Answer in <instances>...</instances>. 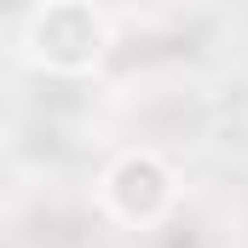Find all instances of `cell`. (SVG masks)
Masks as SVG:
<instances>
[{"label":"cell","mask_w":248,"mask_h":248,"mask_svg":"<svg viewBox=\"0 0 248 248\" xmlns=\"http://www.w3.org/2000/svg\"><path fill=\"white\" fill-rule=\"evenodd\" d=\"M35 52L52 58L58 69H81V63H93V52H98V23L81 6H52L35 23Z\"/></svg>","instance_id":"1"},{"label":"cell","mask_w":248,"mask_h":248,"mask_svg":"<svg viewBox=\"0 0 248 248\" xmlns=\"http://www.w3.org/2000/svg\"><path fill=\"white\" fill-rule=\"evenodd\" d=\"M168 196H173V185H168V173H162L156 156H127L110 173V202L127 219H150L156 208H168Z\"/></svg>","instance_id":"2"}]
</instances>
